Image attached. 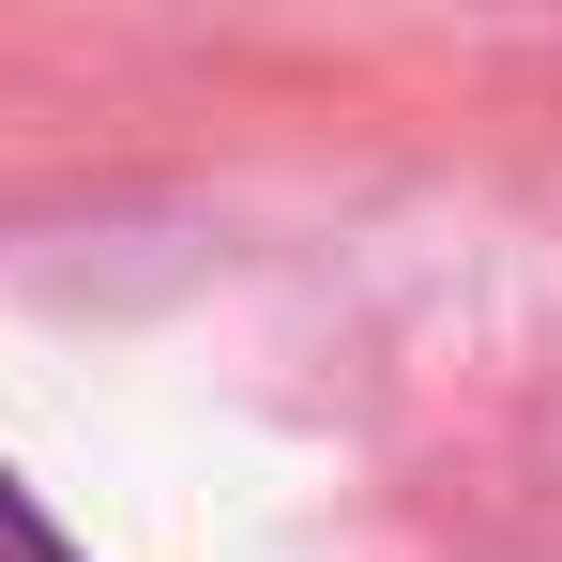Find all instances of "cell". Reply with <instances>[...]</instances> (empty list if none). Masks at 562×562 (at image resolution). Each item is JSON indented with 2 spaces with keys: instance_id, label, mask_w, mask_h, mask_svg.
Listing matches in <instances>:
<instances>
[{
  "instance_id": "6da1fadb",
  "label": "cell",
  "mask_w": 562,
  "mask_h": 562,
  "mask_svg": "<svg viewBox=\"0 0 562 562\" xmlns=\"http://www.w3.org/2000/svg\"><path fill=\"white\" fill-rule=\"evenodd\" d=\"M0 562H61V532H46V517H31L15 486H0Z\"/></svg>"
}]
</instances>
